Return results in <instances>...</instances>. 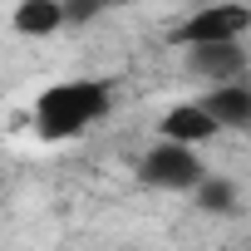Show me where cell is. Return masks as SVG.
Masks as SVG:
<instances>
[{"label": "cell", "instance_id": "cell-1", "mask_svg": "<svg viewBox=\"0 0 251 251\" xmlns=\"http://www.w3.org/2000/svg\"><path fill=\"white\" fill-rule=\"evenodd\" d=\"M113 108L108 79H59L35 99V133L45 143H69Z\"/></svg>", "mask_w": 251, "mask_h": 251}, {"label": "cell", "instance_id": "cell-2", "mask_svg": "<svg viewBox=\"0 0 251 251\" xmlns=\"http://www.w3.org/2000/svg\"><path fill=\"white\" fill-rule=\"evenodd\" d=\"M207 173V163L197 158V148L187 143H173V138H158L143 158H138V177L158 192H192L197 177Z\"/></svg>", "mask_w": 251, "mask_h": 251}, {"label": "cell", "instance_id": "cell-3", "mask_svg": "<svg viewBox=\"0 0 251 251\" xmlns=\"http://www.w3.org/2000/svg\"><path fill=\"white\" fill-rule=\"evenodd\" d=\"M251 25V10L241 0H217V5H202L197 15H187L173 30V45H212V40H241Z\"/></svg>", "mask_w": 251, "mask_h": 251}, {"label": "cell", "instance_id": "cell-4", "mask_svg": "<svg viewBox=\"0 0 251 251\" xmlns=\"http://www.w3.org/2000/svg\"><path fill=\"white\" fill-rule=\"evenodd\" d=\"M187 74L202 84H226L246 74V45L241 40H212V45H187Z\"/></svg>", "mask_w": 251, "mask_h": 251}, {"label": "cell", "instance_id": "cell-5", "mask_svg": "<svg viewBox=\"0 0 251 251\" xmlns=\"http://www.w3.org/2000/svg\"><path fill=\"white\" fill-rule=\"evenodd\" d=\"M158 133H163V138H173V143L202 148V143H212L222 128H217V118H212L202 103H177V108H168V113L158 118Z\"/></svg>", "mask_w": 251, "mask_h": 251}, {"label": "cell", "instance_id": "cell-6", "mask_svg": "<svg viewBox=\"0 0 251 251\" xmlns=\"http://www.w3.org/2000/svg\"><path fill=\"white\" fill-rule=\"evenodd\" d=\"M197 103L217 118V128H246V123H251V89H246V79L212 84V94L197 99Z\"/></svg>", "mask_w": 251, "mask_h": 251}, {"label": "cell", "instance_id": "cell-7", "mask_svg": "<svg viewBox=\"0 0 251 251\" xmlns=\"http://www.w3.org/2000/svg\"><path fill=\"white\" fill-rule=\"evenodd\" d=\"M10 25L25 40H45V35L64 30V10H59V0H20L15 15H10Z\"/></svg>", "mask_w": 251, "mask_h": 251}, {"label": "cell", "instance_id": "cell-8", "mask_svg": "<svg viewBox=\"0 0 251 251\" xmlns=\"http://www.w3.org/2000/svg\"><path fill=\"white\" fill-rule=\"evenodd\" d=\"M192 197H197V207H202V212H212V217H231V212H236V202H241L236 182H231V177H212V173H202V177H197Z\"/></svg>", "mask_w": 251, "mask_h": 251}, {"label": "cell", "instance_id": "cell-9", "mask_svg": "<svg viewBox=\"0 0 251 251\" xmlns=\"http://www.w3.org/2000/svg\"><path fill=\"white\" fill-rule=\"evenodd\" d=\"M108 0H59V10H64V25H89L94 15H103Z\"/></svg>", "mask_w": 251, "mask_h": 251}, {"label": "cell", "instance_id": "cell-10", "mask_svg": "<svg viewBox=\"0 0 251 251\" xmlns=\"http://www.w3.org/2000/svg\"><path fill=\"white\" fill-rule=\"evenodd\" d=\"M168 5H177V0H168Z\"/></svg>", "mask_w": 251, "mask_h": 251}]
</instances>
